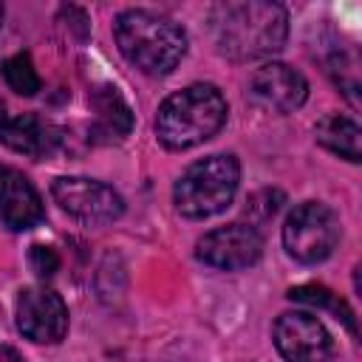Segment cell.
I'll list each match as a JSON object with an SVG mask.
<instances>
[{
  "instance_id": "obj_1",
  "label": "cell",
  "mask_w": 362,
  "mask_h": 362,
  "mask_svg": "<svg viewBox=\"0 0 362 362\" xmlns=\"http://www.w3.org/2000/svg\"><path fill=\"white\" fill-rule=\"evenodd\" d=\"M209 37L226 59L246 62L277 54L288 40V14L272 0H226L209 11Z\"/></svg>"
},
{
  "instance_id": "obj_2",
  "label": "cell",
  "mask_w": 362,
  "mask_h": 362,
  "mask_svg": "<svg viewBox=\"0 0 362 362\" xmlns=\"http://www.w3.org/2000/svg\"><path fill=\"white\" fill-rule=\"evenodd\" d=\"M113 37L122 57L147 76H167L187 54V31L156 11L127 8L113 23Z\"/></svg>"
},
{
  "instance_id": "obj_3",
  "label": "cell",
  "mask_w": 362,
  "mask_h": 362,
  "mask_svg": "<svg viewBox=\"0 0 362 362\" xmlns=\"http://www.w3.org/2000/svg\"><path fill=\"white\" fill-rule=\"evenodd\" d=\"M229 116L223 93L209 82L187 85L170 93L156 113V136L167 150H192L209 141Z\"/></svg>"
},
{
  "instance_id": "obj_4",
  "label": "cell",
  "mask_w": 362,
  "mask_h": 362,
  "mask_svg": "<svg viewBox=\"0 0 362 362\" xmlns=\"http://www.w3.org/2000/svg\"><path fill=\"white\" fill-rule=\"evenodd\" d=\"M240 184V164L229 153H215L189 164L173 187L175 209L189 221H204L223 212Z\"/></svg>"
},
{
  "instance_id": "obj_5",
  "label": "cell",
  "mask_w": 362,
  "mask_h": 362,
  "mask_svg": "<svg viewBox=\"0 0 362 362\" xmlns=\"http://www.w3.org/2000/svg\"><path fill=\"white\" fill-rule=\"evenodd\" d=\"M339 243V218L320 201L297 204L283 223V246L297 263L314 266L331 257Z\"/></svg>"
},
{
  "instance_id": "obj_6",
  "label": "cell",
  "mask_w": 362,
  "mask_h": 362,
  "mask_svg": "<svg viewBox=\"0 0 362 362\" xmlns=\"http://www.w3.org/2000/svg\"><path fill=\"white\" fill-rule=\"evenodd\" d=\"M51 195L62 212L82 223H113L124 212V198L105 181L62 175L51 184Z\"/></svg>"
},
{
  "instance_id": "obj_7",
  "label": "cell",
  "mask_w": 362,
  "mask_h": 362,
  "mask_svg": "<svg viewBox=\"0 0 362 362\" xmlns=\"http://www.w3.org/2000/svg\"><path fill=\"white\" fill-rule=\"evenodd\" d=\"M274 348L286 362H331L334 339L328 328L308 311H286L272 328Z\"/></svg>"
},
{
  "instance_id": "obj_8",
  "label": "cell",
  "mask_w": 362,
  "mask_h": 362,
  "mask_svg": "<svg viewBox=\"0 0 362 362\" xmlns=\"http://www.w3.org/2000/svg\"><path fill=\"white\" fill-rule=\"evenodd\" d=\"M14 314L17 331L37 345H57L68 334V305L57 291L45 286L23 288Z\"/></svg>"
},
{
  "instance_id": "obj_9",
  "label": "cell",
  "mask_w": 362,
  "mask_h": 362,
  "mask_svg": "<svg viewBox=\"0 0 362 362\" xmlns=\"http://www.w3.org/2000/svg\"><path fill=\"white\" fill-rule=\"evenodd\" d=\"M195 255L201 263L221 272H240L260 260L263 238L252 223H226L206 232L195 243Z\"/></svg>"
},
{
  "instance_id": "obj_10",
  "label": "cell",
  "mask_w": 362,
  "mask_h": 362,
  "mask_svg": "<svg viewBox=\"0 0 362 362\" xmlns=\"http://www.w3.org/2000/svg\"><path fill=\"white\" fill-rule=\"evenodd\" d=\"M249 99L269 113H294L308 99V82L286 62H266L249 76Z\"/></svg>"
},
{
  "instance_id": "obj_11",
  "label": "cell",
  "mask_w": 362,
  "mask_h": 362,
  "mask_svg": "<svg viewBox=\"0 0 362 362\" xmlns=\"http://www.w3.org/2000/svg\"><path fill=\"white\" fill-rule=\"evenodd\" d=\"M0 141L20 156L42 161L59 150L62 136L51 122L40 119L34 113H20V116L0 113Z\"/></svg>"
},
{
  "instance_id": "obj_12",
  "label": "cell",
  "mask_w": 362,
  "mask_h": 362,
  "mask_svg": "<svg viewBox=\"0 0 362 362\" xmlns=\"http://www.w3.org/2000/svg\"><path fill=\"white\" fill-rule=\"evenodd\" d=\"M42 218H45V206L34 184L23 173L8 170L0 178V221L11 232H25L37 226Z\"/></svg>"
},
{
  "instance_id": "obj_13",
  "label": "cell",
  "mask_w": 362,
  "mask_h": 362,
  "mask_svg": "<svg viewBox=\"0 0 362 362\" xmlns=\"http://www.w3.org/2000/svg\"><path fill=\"white\" fill-rule=\"evenodd\" d=\"M90 107L96 113V127L105 136L124 139L133 130V113L130 105L122 99V93L113 85H99L90 93Z\"/></svg>"
},
{
  "instance_id": "obj_14",
  "label": "cell",
  "mask_w": 362,
  "mask_h": 362,
  "mask_svg": "<svg viewBox=\"0 0 362 362\" xmlns=\"http://www.w3.org/2000/svg\"><path fill=\"white\" fill-rule=\"evenodd\" d=\"M314 136L325 150H331L334 156H339L351 164H356L359 156H362L359 153V136L362 133H359V124L351 116H342V113L322 116L314 127Z\"/></svg>"
},
{
  "instance_id": "obj_15",
  "label": "cell",
  "mask_w": 362,
  "mask_h": 362,
  "mask_svg": "<svg viewBox=\"0 0 362 362\" xmlns=\"http://www.w3.org/2000/svg\"><path fill=\"white\" fill-rule=\"evenodd\" d=\"M286 297H288V300H294V303H303V305L328 308L337 320H342V322H345V328H348L351 334H356L354 311H351V308H348V303H345L339 294H334L331 288L317 286V283H308V286H294V288H288V294H286Z\"/></svg>"
},
{
  "instance_id": "obj_16",
  "label": "cell",
  "mask_w": 362,
  "mask_h": 362,
  "mask_svg": "<svg viewBox=\"0 0 362 362\" xmlns=\"http://www.w3.org/2000/svg\"><path fill=\"white\" fill-rule=\"evenodd\" d=\"M0 74H3L6 85H8L14 93H20V96H34V93L42 88V79H40V74H37V68H34L28 51H20V54L3 59Z\"/></svg>"
},
{
  "instance_id": "obj_17",
  "label": "cell",
  "mask_w": 362,
  "mask_h": 362,
  "mask_svg": "<svg viewBox=\"0 0 362 362\" xmlns=\"http://www.w3.org/2000/svg\"><path fill=\"white\" fill-rule=\"evenodd\" d=\"M28 266H31V272H34L37 277L48 280V277H54L57 269H59V255H57L51 246L34 243V246L28 249Z\"/></svg>"
},
{
  "instance_id": "obj_18",
  "label": "cell",
  "mask_w": 362,
  "mask_h": 362,
  "mask_svg": "<svg viewBox=\"0 0 362 362\" xmlns=\"http://www.w3.org/2000/svg\"><path fill=\"white\" fill-rule=\"evenodd\" d=\"M280 204H283V192H280V189H260V192H255V195L249 198L246 212H249L252 218H257V221H269V218L280 209Z\"/></svg>"
},
{
  "instance_id": "obj_19",
  "label": "cell",
  "mask_w": 362,
  "mask_h": 362,
  "mask_svg": "<svg viewBox=\"0 0 362 362\" xmlns=\"http://www.w3.org/2000/svg\"><path fill=\"white\" fill-rule=\"evenodd\" d=\"M0 362H25L11 345H0Z\"/></svg>"
},
{
  "instance_id": "obj_20",
  "label": "cell",
  "mask_w": 362,
  "mask_h": 362,
  "mask_svg": "<svg viewBox=\"0 0 362 362\" xmlns=\"http://www.w3.org/2000/svg\"><path fill=\"white\" fill-rule=\"evenodd\" d=\"M6 173H8V170H6V167H3V164H0V178H3V175H6Z\"/></svg>"
},
{
  "instance_id": "obj_21",
  "label": "cell",
  "mask_w": 362,
  "mask_h": 362,
  "mask_svg": "<svg viewBox=\"0 0 362 362\" xmlns=\"http://www.w3.org/2000/svg\"><path fill=\"white\" fill-rule=\"evenodd\" d=\"M0 25H3V6H0Z\"/></svg>"
}]
</instances>
